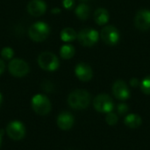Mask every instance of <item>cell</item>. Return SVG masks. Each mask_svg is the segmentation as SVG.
Here are the masks:
<instances>
[{
    "label": "cell",
    "instance_id": "cell-24",
    "mask_svg": "<svg viewBox=\"0 0 150 150\" xmlns=\"http://www.w3.org/2000/svg\"><path fill=\"white\" fill-rule=\"evenodd\" d=\"M42 88L46 92H53L54 91V85L50 81H45L42 83Z\"/></svg>",
    "mask_w": 150,
    "mask_h": 150
},
{
    "label": "cell",
    "instance_id": "cell-1",
    "mask_svg": "<svg viewBox=\"0 0 150 150\" xmlns=\"http://www.w3.org/2000/svg\"><path fill=\"white\" fill-rule=\"evenodd\" d=\"M91 95L88 91L83 89H76L72 91L68 96L69 105L77 111L86 109L91 103Z\"/></svg>",
    "mask_w": 150,
    "mask_h": 150
},
{
    "label": "cell",
    "instance_id": "cell-19",
    "mask_svg": "<svg viewBox=\"0 0 150 150\" xmlns=\"http://www.w3.org/2000/svg\"><path fill=\"white\" fill-rule=\"evenodd\" d=\"M75 55V48L71 44H64L61 47L60 56L63 59H70Z\"/></svg>",
    "mask_w": 150,
    "mask_h": 150
},
{
    "label": "cell",
    "instance_id": "cell-10",
    "mask_svg": "<svg viewBox=\"0 0 150 150\" xmlns=\"http://www.w3.org/2000/svg\"><path fill=\"white\" fill-rule=\"evenodd\" d=\"M134 25L141 31H147L150 28V11L140 10L134 17Z\"/></svg>",
    "mask_w": 150,
    "mask_h": 150
},
{
    "label": "cell",
    "instance_id": "cell-21",
    "mask_svg": "<svg viewBox=\"0 0 150 150\" xmlns=\"http://www.w3.org/2000/svg\"><path fill=\"white\" fill-rule=\"evenodd\" d=\"M13 56H14V51H13V50L11 47H4V48L2 49V50H1V57L4 59L11 60V59H12Z\"/></svg>",
    "mask_w": 150,
    "mask_h": 150
},
{
    "label": "cell",
    "instance_id": "cell-18",
    "mask_svg": "<svg viewBox=\"0 0 150 150\" xmlns=\"http://www.w3.org/2000/svg\"><path fill=\"white\" fill-rule=\"evenodd\" d=\"M77 38L76 32L71 27H65L61 32V39L64 42H73Z\"/></svg>",
    "mask_w": 150,
    "mask_h": 150
},
{
    "label": "cell",
    "instance_id": "cell-17",
    "mask_svg": "<svg viewBox=\"0 0 150 150\" xmlns=\"http://www.w3.org/2000/svg\"><path fill=\"white\" fill-rule=\"evenodd\" d=\"M75 13L76 17L82 20L87 19L91 15V8L86 4H80L75 10Z\"/></svg>",
    "mask_w": 150,
    "mask_h": 150
},
{
    "label": "cell",
    "instance_id": "cell-29",
    "mask_svg": "<svg viewBox=\"0 0 150 150\" xmlns=\"http://www.w3.org/2000/svg\"><path fill=\"white\" fill-rule=\"evenodd\" d=\"M4 134V131L3 130H0V147H1V144H2V136Z\"/></svg>",
    "mask_w": 150,
    "mask_h": 150
},
{
    "label": "cell",
    "instance_id": "cell-2",
    "mask_svg": "<svg viewBox=\"0 0 150 150\" xmlns=\"http://www.w3.org/2000/svg\"><path fill=\"white\" fill-rule=\"evenodd\" d=\"M50 34L49 26L43 21H37L32 24L28 29V35L35 42L45 41Z\"/></svg>",
    "mask_w": 150,
    "mask_h": 150
},
{
    "label": "cell",
    "instance_id": "cell-15",
    "mask_svg": "<svg viewBox=\"0 0 150 150\" xmlns=\"http://www.w3.org/2000/svg\"><path fill=\"white\" fill-rule=\"evenodd\" d=\"M109 11L105 8H98L94 12V20L99 26H104L109 21Z\"/></svg>",
    "mask_w": 150,
    "mask_h": 150
},
{
    "label": "cell",
    "instance_id": "cell-16",
    "mask_svg": "<svg viewBox=\"0 0 150 150\" xmlns=\"http://www.w3.org/2000/svg\"><path fill=\"white\" fill-rule=\"evenodd\" d=\"M142 123V118L139 115L134 114V113H131V114L127 115L124 119V124L127 127L132 128V129L138 128L139 126H141Z\"/></svg>",
    "mask_w": 150,
    "mask_h": 150
},
{
    "label": "cell",
    "instance_id": "cell-30",
    "mask_svg": "<svg viewBox=\"0 0 150 150\" xmlns=\"http://www.w3.org/2000/svg\"><path fill=\"white\" fill-rule=\"evenodd\" d=\"M2 102H3V96H2V95H1V93H0V105H1V103H2Z\"/></svg>",
    "mask_w": 150,
    "mask_h": 150
},
{
    "label": "cell",
    "instance_id": "cell-13",
    "mask_svg": "<svg viewBox=\"0 0 150 150\" xmlns=\"http://www.w3.org/2000/svg\"><path fill=\"white\" fill-rule=\"evenodd\" d=\"M75 74L81 81H90L93 77L91 67L86 63H79L75 68Z\"/></svg>",
    "mask_w": 150,
    "mask_h": 150
},
{
    "label": "cell",
    "instance_id": "cell-14",
    "mask_svg": "<svg viewBox=\"0 0 150 150\" xmlns=\"http://www.w3.org/2000/svg\"><path fill=\"white\" fill-rule=\"evenodd\" d=\"M56 122H57V126L60 129H62L63 131H68L73 127L75 119L71 113L63 111L59 114V116L57 117Z\"/></svg>",
    "mask_w": 150,
    "mask_h": 150
},
{
    "label": "cell",
    "instance_id": "cell-9",
    "mask_svg": "<svg viewBox=\"0 0 150 150\" xmlns=\"http://www.w3.org/2000/svg\"><path fill=\"white\" fill-rule=\"evenodd\" d=\"M100 36H101L102 41L105 44L112 46V45H116L119 42L120 34L119 30L115 27L109 25V26L105 27L101 30Z\"/></svg>",
    "mask_w": 150,
    "mask_h": 150
},
{
    "label": "cell",
    "instance_id": "cell-4",
    "mask_svg": "<svg viewBox=\"0 0 150 150\" xmlns=\"http://www.w3.org/2000/svg\"><path fill=\"white\" fill-rule=\"evenodd\" d=\"M32 108L33 110V111L40 116H46L47 115L50 111H51V103L49 101V99L41 94H38L35 95L33 98H32Z\"/></svg>",
    "mask_w": 150,
    "mask_h": 150
},
{
    "label": "cell",
    "instance_id": "cell-27",
    "mask_svg": "<svg viewBox=\"0 0 150 150\" xmlns=\"http://www.w3.org/2000/svg\"><path fill=\"white\" fill-rule=\"evenodd\" d=\"M4 70H5V64L4 62V60L0 58V75L4 73Z\"/></svg>",
    "mask_w": 150,
    "mask_h": 150
},
{
    "label": "cell",
    "instance_id": "cell-7",
    "mask_svg": "<svg viewBox=\"0 0 150 150\" xmlns=\"http://www.w3.org/2000/svg\"><path fill=\"white\" fill-rule=\"evenodd\" d=\"M94 109L100 113H109L114 109V103L110 95L101 94L95 97L93 101Z\"/></svg>",
    "mask_w": 150,
    "mask_h": 150
},
{
    "label": "cell",
    "instance_id": "cell-12",
    "mask_svg": "<svg viewBox=\"0 0 150 150\" xmlns=\"http://www.w3.org/2000/svg\"><path fill=\"white\" fill-rule=\"evenodd\" d=\"M27 11L33 17L42 16L47 11V4L43 0H31L26 6Z\"/></svg>",
    "mask_w": 150,
    "mask_h": 150
},
{
    "label": "cell",
    "instance_id": "cell-8",
    "mask_svg": "<svg viewBox=\"0 0 150 150\" xmlns=\"http://www.w3.org/2000/svg\"><path fill=\"white\" fill-rule=\"evenodd\" d=\"M7 135L13 141H20L25 137V127L22 122L14 120L10 122L6 126Z\"/></svg>",
    "mask_w": 150,
    "mask_h": 150
},
{
    "label": "cell",
    "instance_id": "cell-22",
    "mask_svg": "<svg viewBox=\"0 0 150 150\" xmlns=\"http://www.w3.org/2000/svg\"><path fill=\"white\" fill-rule=\"evenodd\" d=\"M118 120H119V118L118 116L113 113V112H109L107 113L106 117H105V122L109 125V126H115L117 123H118Z\"/></svg>",
    "mask_w": 150,
    "mask_h": 150
},
{
    "label": "cell",
    "instance_id": "cell-31",
    "mask_svg": "<svg viewBox=\"0 0 150 150\" xmlns=\"http://www.w3.org/2000/svg\"><path fill=\"white\" fill-rule=\"evenodd\" d=\"M82 1H87V0H82Z\"/></svg>",
    "mask_w": 150,
    "mask_h": 150
},
{
    "label": "cell",
    "instance_id": "cell-23",
    "mask_svg": "<svg viewBox=\"0 0 150 150\" xmlns=\"http://www.w3.org/2000/svg\"><path fill=\"white\" fill-rule=\"evenodd\" d=\"M128 106L127 104L126 103H120L118 106H117V111L120 115H125L128 112Z\"/></svg>",
    "mask_w": 150,
    "mask_h": 150
},
{
    "label": "cell",
    "instance_id": "cell-26",
    "mask_svg": "<svg viewBox=\"0 0 150 150\" xmlns=\"http://www.w3.org/2000/svg\"><path fill=\"white\" fill-rule=\"evenodd\" d=\"M140 84H141V83L139 82V80H138L136 78H133V79H131V80H130V85H131L132 87H134V88L140 86Z\"/></svg>",
    "mask_w": 150,
    "mask_h": 150
},
{
    "label": "cell",
    "instance_id": "cell-20",
    "mask_svg": "<svg viewBox=\"0 0 150 150\" xmlns=\"http://www.w3.org/2000/svg\"><path fill=\"white\" fill-rule=\"evenodd\" d=\"M142 91L145 95H150V76H147L140 84Z\"/></svg>",
    "mask_w": 150,
    "mask_h": 150
},
{
    "label": "cell",
    "instance_id": "cell-5",
    "mask_svg": "<svg viewBox=\"0 0 150 150\" xmlns=\"http://www.w3.org/2000/svg\"><path fill=\"white\" fill-rule=\"evenodd\" d=\"M77 39L82 45L91 47L95 45L98 42L99 34L97 30L93 28L86 27L79 31V33L77 34Z\"/></svg>",
    "mask_w": 150,
    "mask_h": 150
},
{
    "label": "cell",
    "instance_id": "cell-11",
    "mask_svg": "<svg viewBox=\"0 0 150 150\" xmlns=\"http://www.w3.org/2000/svg\"><path fill=\"white\" fill-rule=\"evenodd\" d=\"M112 93L116 99L120 101H126L130 97V90L127 84L121 80H116L112 85Z\"/></svg>",
    "mask_w": 150,
    "mask_h": 150
},
{
    "label": "cell",
    "instance_id": "cell-28",
    "mask_svg": "<svg viewBox=\"0 0 150 150\" xmlns=\"http://www.w3.org/2000/svg\"><path fill=\"white\" fill-rule=\"evenodd\" d=\"M52 13H55V14H57V13H60L61 12V10L59 9V8H54V9H52Z\"/></svg>",
    "mask_w": 150,
    "mask_h": 150
},
{
    "label": "cell",
    "instance_id": "cell-6",
    "mask_svg": "<svg viewBox=\"0 0 150 150\" xmlns=\"http://www.w3.org/2000/svg\"><path fill=\"white\" fill-rule=\"evenodd\" d=\"M8 71L12 76L21 78L29 72L30 67L25 60L20 58H13L11 59L8 65Z\"/></svg>",
    "mask_w": 150,
    "mask_h": 150
},
{
    "label": "cell",
    "instance_id": "cell-25",
    "mask_svg": "<svg viewBox=\"0 0 150 150\" xmlns=\"http://www.w3.org/2000/svg\"><path fill=\"white\" fill-rule=\"evenodd\" d=\"M74 4H75L74 0H63V1H62V5H63V7H64L65 9H67V10L72 9L73 6H74Z\"/></svg>",
    "mask_w": 150,
    "mask_h": 150
},
{
    "label": "cell",
    "instance_id": "cell-3",
    "mask_svg": "<svg viewBox=\"0 0 150 150\" xmlns=\"http://www.w3.org/2000/svg\"><path fill=\"white\" fill-rule=\"evenodd\" d=\"M38 65L39 66L47 72H54L58 69L60 65V61L56 55L50 51L41 52L38 57Z\"/></svg>",
    "mask_w": 150,
    "mask_h": 150
}]
</instances>
